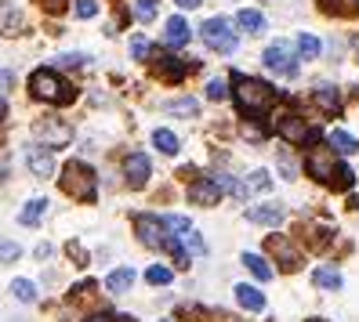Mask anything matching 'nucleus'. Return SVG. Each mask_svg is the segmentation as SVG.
Returning a JSON list of instances; mask_svg holds the SVG:
<instances>
[{
  "mask_svg": "<svg viewBox=\"0 0 359 322\" xmlns=\"http://www.w3.org/2000/svg\"><path fill=\"white\" fill-rule=\"evenodd\" d=\"M232 98H236L240 113L243 116H262L269 113V105L276 102V88H269L262 80H250V76H232Z\"/></svg>",
  "mask_w": 359,
  "mask_h": 322,
  "instance_id": "1",
  "label": "nucleus"
},
{
  "mask_svg": "<svg viewBox=\"0 0 359 322\" xmlns=\"http://www.w3.org/2000/svg\"><path fill=\"white\" fill-rule=\"evenodd\" d=\"M29 91H33V98L55 102V105H69L76 98V88H73L69 80H62L55 69H36L29 76Z\"/></svg>",
  "mask_w": 359,
  "mask_h": 322,
  "instance_id": "2",
  "label": "nucleus"
},
{
  "mask_svg": "<svg viewBox=\"0 0 359 322\" xmlns=\"http://www.w3.org/2000/svg\"><path fill=\"white\" fill-rule=\"evenodd\" d=\"M58 188L66 192L69 200H80V203L95 200V170L88 163H80V160H69L58 174Z\"/></svg>",
  "mask_w": 359,
  "mask_h": 322,
  "instance_id": "3",
  "label": "nucleus"
},
{
  "mask_svg": "<svg viewBox=\"0 0 359 322\" xmlns=\"http://www.w3.org/2000/svg\"><path fill=\"white\" fill-rule=\"evenodd\" d=\"M200 36H203L207 48H215V51H222V55H232V51L240 48V40L232 36V29H229L225 18H210V22H203V26H200Z\"/></svg>",
  "mask_w": 359,
  "mask_h": 322,
  "instance_id": "4",
  "label": "nucleus"
},
{
  "mask_svg": "<svg viewBox=\"0 0 359 322\" xmlns=\"http://www.w3.org/2000/svg\"><path fill=\"white\" fill-rule=\"evenodd\" d=\"M33 138L44 145V148H66L69 141H73V131H69V123H62V120H55V116H48V120H40L36 127H33Z\"/></svg>",
  "mask_w": 359,
  "mask_h": 322,
  "instance_id": "5",
  "label": "nucleus"
},
{
  "mask_svg": "<svg viewBox=\"0 0 359 322\" xmlns=\"http://www.w3.org/2000/svg\"><path fill=\"white\" fill-rule=\"evenodd\" d=\"M138 239L149 246V250H171V243L178 239V235L167 232V225H163L160 218L145 214V218H138Z\"/></svg>",
  "mask_w": 359,
  "mask_h": 322,
  "instance_id": "6",
  "label": "nucleus"
},
{
  "mask_svg": "<svg viewBox=\"0 0 359 322\" xmlns=\"http://www.w3.org/2000/svg\"><path fill=\"white\" fill-rule=\"evenodd\" d=\"M265 253L276 257L280 272H298L302 268V250L294 246L287 235H269V239H265Z\"/></svg>",
  "mask_w": 359,
  "mask_h": 322,
  "instance_id": "7",
  "label": "nucleus"
},
{
  "mask_svg": "<svg viewBox=\"0 0 359 322\" xmlns=\"http://www.w3.org/2000/svg\"><path fill=\"white\" fill-rule=\"evenodd\" d=\"M262 62H265L272 73H280V76H294V73H298V62H294V51H290L287 40H276V44H269L265 55H262Z\"/></svg>",
  "mask_w": 359,
  "mask_h": 322,
  "instance_id": "8",
  "label": "nucleus"
},
{
  "mask_svg": "<svg viewBox=\"0 0 359 322\" xmlns=\"http://www.w3.org/2000/svg\"><path fill=\"white\" fill-rule=\"evenodd\" d=\"M276 134H280L283 141H290V145H305V141H316V131H309V123H305L302 116H294V113L280 116V123H276Z\"/></svg>",
  "mask_w": 359,
  "mask_h": 322,
  "instance_id": "9",
  "label": "nucleus"
},
{
  "mask_svg": "<svg viewBox=\"0 0 359 322\" xmlns=\"http://www.w3.org/2000/svg\"><path fill=\"white\" fill-rule=\"evenodd\" d=\"M305 170H309V174H312L316 181L330 185L334 170H337V160H334V153H330V148H312V153L305 156Z\"/></svg>",
  "mask_w": 359,
  "mask_h": 322,
  "instance_id": "10",
  "label": "nucleus"
},
{
  "mask_svg": "<svg viewBox=\"0 0 359 322\" xmlns=\"http://www.w3.org/2000/svg\"><path fill=\"white\" fill-rule=\"evenodd\" d=\"M123 178H128L131 188H145L153 178V160L145 153H131L128 160H123Z\"/></svg>",
  "mask_w": 359,
  "mask_h": 322,
  "instance_id": "11",
  "label": "nucleus"
},
{
  "mask_svg": "<svg viewBox=\"0 0 359 322\" xmlns=\"http://www.w3.org/2000/svg\"><path fill=\"white\" fill-rule=\"evenodd\" d=\"M26 167H29L33 178H51V174H55V156H51V148H44L40 141L26 145Z\"/></svg>",
  "mask_w": 359,
  "mask_h": 322,
  "instance_id": "12",
  "label": "nucleus"
},
{
  "mask_svg": "<svg viewBox=\"0 0 359 322\" xmlns=\"http://www.w3.org/2000/svg\"><path fill=\"white\" fill-rule=\"evenodd\" d=\"M189 200H193L196 206H215L222 200V188H218V181H210V178H193V185H189Z\"/></svg>",
  "mask_w": 359,
  "mask_h": 322,
  "instance_id": "13",
  "label": "nucleus"
},
{
  "mask_svg": "<svg viewBox=\"0 0 359 322\" xmlns=\"http://www.w3.org/2000/svg\"><path fill=\"white\" fill-rule=\"evenodd\" d=\"M247 221L265 225V228H276V225H283V206H280V203H262V206H250V210H247Z\"/></svg>",
  "mask_w": 359,
  "mask_h": 322,
  "instance_id": "14",
  "label": "nucleus"
},
{
  "mask_svg": "<svg viewBox=\"0 0 359 322\" xmlns=\"http://www.w3.org/2000/svg\"><path fill=\"white\" fill-rule=\"evenodd\" d=\"M312 102L320 105L327 116H337V113H341V94H337V88H330V83H316Z\"/></svg>",
  "mask_w": 359,
  "mask_h": 322,
  "instance_id": "15",
  "label": "nucleus"
},
{
  "mask_svg": "<svg viewBox=\"0 0 359 322\" xmlns=\"http://www.w3.org/2000/svg\"><path fill=\"white\" fill-rule=\"evenodd\" d=\"M153 69H156L163 80H171V83H178V80L185 76V66H182L178 58H171V55H156V58H153Z\"/></svg>",
  "mask_w": 359,
  "mask_h": 322,
  "instance_id": "16",
  "label": "nucleus"
},
{
  "mask_svg": "<svg viewBox=\"0 0 359 322\" xmlns=\"http://www.w3.org/2000/svg\"><path fill=\"white\" fill-rule=\"evenodd\" d=\"M163 44L167 48H185L189 44V26H185V18H171V22H167V29H163Z\"/></svg>",
  "mask_w": 359,
  "mask_h": 322,
  "instance_id": "17",
  "label": "nucleus"
},
{
  "mask_svg": "<svg viewBox=\"0 0 359 322\" xmlns=\"http://www.w3.org/2000/svg\"><path fill=\"white\" fill-rule=\"evenodd\" d=\"M236 300L247 308V312H265V293L258 290V286H247V283H240L236 286Z\"/></svg>",
  "mask_w": 359,
  "mask_h": 322,
  "instance_id": "18",
  "label": "nucleus"
},
{
  "mask_svg": "<svg viewBox=\"0 0 359 322\" xmlns=\"http://www.w3.org/2000/svg\"><path fill=\"white\" fill-rule=\"evenodd\" d=\"M327 145H330V153H337V156H352L355 148H359V141L348 131H330L327 134Z\"/></svg>",
  "mask_w": 359,
  "mask_h": 322,
  "instance_id": "19",
  "label": "nucleus"
},
{
  "mask_svg": "<svg viewBox=\"0 0 359 322\" xmlns=\"http://www.w3.org/2000/svg\"><path fill=\"white\" fill-rule=\"evenodd\" d=\"M131 283H135V272L131 268H113L109 279H105V290H109V293H128Z\"/></svg>",
  "mask_w": 359,
  "mask_h": 322,
  "instance_id": "20",
  "label": "nucleus"
},
{
  "mask_svg": "<svg viewBox=\"0 0 359 322\" xmlns=\"http://www.w3.org/2000/svg\"><path fill=\"white\" fill-rule=\"evenodd\" d=\"M312 283L316 286H320V290H341V272H337V268H316L312 272Z\"/></svg>",
  "mask_w": 359,
  "mask_h": 322,
  "instance_id": "21",
  "label": "nucleus"
},
{
  "mask_svg": "<svg viewBox=\"0 0 359 322\" xmlns=\"http://www.w3.org/2000/svg\"><path fill=\"white\" fill-rule=\"evenodd\" d=\"M236 26H240V29H247V33H265V15H262V11L243 8V11L236 15Z\"/></svg>",
  "mask_w": 359,
  "mask_h": 322,
  "instance_id": "22",
  "label": "nucleus"
},
{
  "mask_svg": "<svg viewBox=\"0 0 359 322\" xmlns=\"http://www.w3.org/2000/svg\"><path fill=\"white\" fill-rule=\"evenodd\" d=\"M153 145L160 148V153H167V156H175L178 148H182L178 134H175V131H167V127H160V131H153Z\"/></svg>",
  "mask_w": 359,
  "mask_h": 322,
  "instance_id": "23",
  "label": "nucleus"
},
{
  "mask_svg": "<svg viewBox=\"0 0 359 322\" xmlns=\"http://www.w3.org/2000/svg\"><path fill=\"white\" fill-rule=\"evenodd\" d=\"M240 261H243V268H247L250 275H255V279H262V283H265V279H272V265H269V261H262L258 253H243Z\"/></svg>",
  "mask_w": 359,
  "mask_h": 322,
  "instance_id": "24",
  "label": "nucleus"
},
{
  "mask_svg": "<svg viewBox=\"0 0 359 322\" xmlns=\"http://www.w3.org/2000/svg\"><path fill=\"white\" fill-rule=\"evenodd\" d=\"M44 210H48L44 200H29L22 210H18V225H36L40 218H44Z\"/></svg>",
  "mask_w": 359,
  "mask_h": 322,
  "instance_id": "25",
  "label": "nucleus"
},
{
  "mask_svg": "<svg viewBox=\"0 0 359 322\" xmlns=\"http://www.w3.org/2000/svg\"><path fill=\"white\" fill-rule=\"evenodd\" d=\"M327 15H359V0H320Z\"/></svg>",
  "mask_w": 359,
  "mask_h": 322,
  "instance_id": "26",
  "label": "nucleus"
},
{
  "mask_svg": "<svg viewBox=\"0 0 359 322\" xmlns=\"http://www.w3.org/2000/svg\"><path fill=\"white\" fill-rule=\"evenodd\" d=\"M11 293L22 300V304H33V300H36V283H33V279H15Z\"/></svg>",
  "mask_w": 359,
  "mask_h": 322,
  "instance_id": "27",
  "label": "nucleus"
},
{
  "mask_svg": "<svg viewBox=\"0 0 359 322\" xmlns=\"http://www.w3.org/2000/svg\"><path fill=\"white\" fill-rule=\"evenodd\" d=\"M145 283L149 286H167V283H175V272L163 268V265H153V268H145Z\"/></svg>",
  "mask_w": 359,
  "mask_h": 322,
  "instance_id": "28",
  "label": "nucleus"
},
{
  "mask_svg": "<svg viewBox=\"0 0 359 322\" xmlns=\"http://www.w3.org/2000/svg\"><path fill=\"white\" fill-rule=\"evenodd\" d=\"M352 185H355V170L345 167V163H337L334 178H330V188H352Z\"/></svg>",
  "mask_w": 359,
  "mask_h": 322,
  "instance_id": "29",
  "label": "nucleus"
},
{
  "mask_svg": "<svg viewBox=\"0 0 359 322\" xmlns=\"http://www.w3.org/2000/svg\"><path fill=\"white\" fill-rule=\"evenodd\" d=\"M298 55L302 58H320V40H316L312 33H302L298 36Z\"/></svg>",
  "mask_w": 359,
  "mask_h": 322,
  "instance_id": "30",
  "label": "nucleus"
},
{
  "mask_svg": "<svg viewBox=\"0 0 359 322\" xmlns=\"http://www.w3.org/2000/svg\"><path fill=\"white\" fill-rule=\"evenodd\" d=\"M272 178H269V170H250V178H247V192H269Z\"/></svg>",
  "mask_w": 359,
  "mask_h": 322,
  "instance_id": "31",
  "label": "nucleus"
},
{
  "mask_svg": "<svg viewBox=\"0 0 359 322\" xmlns=\"http://www.w3.org/2000/svg\"><path fill=\"white\" fill-rule=\"evenodd\" d=\"M167 109L178 113V116H196V113H200V102H196V98H175Z\"/></svg>",
  "mask_w": 359,
  "mask_h": 322,
  "instance_id": "32",
  "label": "nucleus"
},
{
  "mask_svg": "<svg viewBox=\"0 0 359 322\" xmlns=\"http://www.w3.org/2000/svg\"><path fill=\"white\" fill-rule=\"evenodd\" d=\"M18 257H22V246L11 239H0V265H15Z\"/></svg>",
  "mask_w": 359,
  "mask_h": 322,
  "instance_id": "33",
  "label": "nucleus"
},
{
  "mask_svg": "<svg viewBox=\"0 0 359 322\" xmlns=\"http://www.w3.org/2000/svg\"><path fill=\"white\" fill-rule=\"evenodd\" d=\"M309 232H312V235H309L312 246H320V250H323V246H330V239H334V228H327V225H312Z\"/></svg>",
  "mask_w": 359,
  "mask_h": 322,
  "instance_id": "34",
  "label": "nucleus"
},
{
  "mask_svg": "<svg viewBox=\"0 0 359 322\" xmlns=\"http://www.w3.org/2000/svg\"><path fill=\"white\" fill-rule=\"evenodd\" d=\"M135 15L142 22H153L156 18V0H135Z\"/></svg>",
  "mask_w": 359,
  "mask_h": 322,
  "instance_id": "35",
  "label": "nucleus"
},
{
  "mask_svg": "<svg viewBox=\"0 0 359 322\" xmlns=\"http://www.w3.org/2000/svg\"><path fill=\"white\" fill-rule=\"evenodd\" d=\"M149 55H153V44H149V40H145V36H135V40H131V58L145 62Z\"/></svg>",
  "mask_w": 359,
  "mask_h": 322,
  "instance_id": "36",
  "label": "nucleus"
},
{
  "mask_svg": "<svg viewBox=\"0 0 359 322\" xmlns=\"http://www.w3.org/2000/svg\"><path fill=\"white\" fill-rule=\"evenodd\" d=\"M207 98H210V102H225V98H229V83H225V80H210V83H207Z\"/></svg>",
  "mask_w": 359,
  "mask_h": 322,
  "instance_id": "37",
  "label": "nucleus"
},
{
  "mask_svg": "<svg viewBox=\"0 0 359 322\" xmlns=\"http://www.w3.org/2000/svg\"><path fill=\"white\" fill-rule=\"evenodd\" d=\"M73 11L80 18H95L98 15V0H73Z\"/></svg>",
  "mask_w": 359,
  "mask_h": 322,
  "instance_id": "38",
  "label": "nucleus"
},
{
  "mask_svg": "<svg viewBox=\"0 0 359 322\" xmlns=\"http://www.w3.org/2000/svg\"><path fill=\"white\" fill-rule=\"evenodd\" d=\"M218 188H225V192H232V196H236V200H243V196H247V188H243L240 181H232L229 174H222V178H218Z\"/></svg>",
  "mask_w": 359,
  "mask_h": 322,
  "instance_id": "39",
  "label": "nucleus"
},
{
  "mask_svg": "<svg viewBox=\"0 0 359 322\" xmlns=\"http://www.w3.org/2000/svg\"><path fill=\"white\" fill-rule=\"evenodd\" d=\"M265 134H269L265 127H258V123H243V138H247V141H265Z\"/></svg>",
  "mask_w": 359,
  "mask_h": 322,
  "instance_id": "40",
  "label": "nucleus"
},
{
  "mask_svg": "<svg viewBox=\"0 0 359 322\" xmlns=\"http://www.w3.org/2000/svg\"><path fill=\"white\" fill-rule=\"evenodd\" d=\"M66 253L73 257V265H88V253H83V246L73 239V243H66Z\"/></svg>",
  "mask_w": 359,
  "mask_h": 322,
  "instance_id": "41",
  "label": "nucleus"
},
{
  "mask_svg": "<svg viewBox=\"0 0 359 322\" xmlns=\"http://www.w3.org/2000/svg\"><path fill=\"white\" fill-rule=\"evenodd\" d=\"M58 66H62V69H76V66H83V55H76V51L58 55Z\"/></svg>",
  "mask_w": 359,
  "mask_h": 322,
  "instance_id": "42",
  "label": "nucleus"
},
{
  "mask_svg": "<svg viewBox=\"0 0 359 322\" xmlns=\"http://www.w3.org/2000/svg\"><path fill=\"white\" fill-rule=\"evenodd\" d=\"M4 26H8V29H4L8 36H15V33H22V15H15V11H11V15H4Z\"/></svg>",
  "mask_w": 359,
  "mask_h": 322,
  "instance_id": "43",
  "label": "nucleus"
},
{
  "mask_svg": "<svg viewBox=\"0 0 359 322\" xmlns=\"http://www.w3.org/2000/svg\"><path fill=\"white\" fill-rule=\"evenodd\" d=\"M40 4H44V11H51V15H62L69 8V0H40Z\"/></svg>",
  "mask_w": 359,
  "mask_h": 322,
  "instance_id": "44",
  "label": "nucleus"
},
{
  "mask_svg": "<svg viewBox=\"0 0 359 322\" xmlns=\"http://www.w3.org/2000/svg\"><path fill=\"white\" fill-rule=\"evenodd\" d=\"M88 322H116L109 312H98V315H88Z\"/></svg>",
  "mask_w": 359,
  "mask_h": 322,
  "instance_id": "45",
  "label": "nucleus"
},
{
  "mask_svg": "<svg viewBox=\"0 0 359 322\" xmlns=\"http://www.w3.org/2000/svg\"><path fill=\"white\" fill-rule=\"evenodd\" d=\"M175 4H178V8H185V11H189V8H196V4H200V0H175Z\"/></svg>",
  "mask_w": 359,
  "mask_h": 322,
  "instance_id": "46",
  "label": "nucleus"
},
{
  "mask_svg": "<svg viewBox=\"0 0 359 322\" xmlns=\"http://www.w3.org/2000/svg\"><path fill=\"white\" fill-rule=\"evenodd\" d=\"M4 120H8V102L0 98V123H4Z\"/></svg>",
  "mask_w": 359,
  "mask_h": 322,
  "instance_id": "47",
  "label": "nucleus"
},
{
  "mask_svg": "<svg viewBox=\"0 0 359 322\" xmlns=\"http://www.w3.org/2000/svg\"><path fill=\"white\" fill-rule=\"evenodd\" d=\"M309 322H327V318H309Z\"/></svg>",
  "mask_w": 359,
  "mask_h": 322,
  "instance_id": "48",
  "label": "nucleus"
}]
</instances>
